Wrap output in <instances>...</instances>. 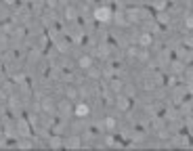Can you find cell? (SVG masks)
<instances>
[{"label": "cell", "instance_id": "obj_1", "mask_svg": "<svg viewBox=\"0 0 193 151\" xmlns=\"http://www.w3.org/2000/svg\"><path fill=\"white\" fill-rule=\"evenodd\" d=\"M96 17H99V19H107V17H109V11H107V9L96 11Z\"/></svg>", "mask_w": 193, "mask_h": 151}, {"label": "cell", "instance_id": "obj_2", "mask_svg": "<svg viewBox=\"0 0 193 151\" xmlns=\"http://www.w3.org/2000/svg\"><path fill=\"white\" fill-rule=\"evenodd\" d=\"M76 113H78V115H86V113H88V107H86V105H78Z\"/></svg>", "mask_w": 193, "mask_h": 151}]
</instances>
